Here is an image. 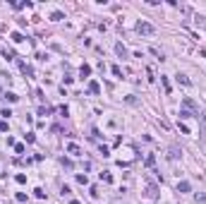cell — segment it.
I'll return each mask as SVG.
<instances>
[{"label": "cell", "instance_id": "cell-1", "mask_svg": "<svg viewBox=\"0 0 206 204\" xmlns=\"http://www.w3.org/2000/svg\"><path fill=\"white\" fill-rule=\"evenodd\" d=\"M137 31H139V34H144V36H151L156 29H153V24H149V22H139V24H137Z\"/></svg>", "mask_w": 206, "mask_h": 204}, {"label": "cell", "instance_id": "cell-2", "mask_svg": "<svg viewBox=\"0 0 206 204\" xmlns=\"http://www.w3.org/2000/svg\"><path fill=\"white\" fill-rule=\"evenodd\" d=\"M146 197H149V199H156V197H158V187H156V185H149V187H146Z\"/></svg>", "mask_w": 206, "mask_h": 204}, {"label": "cell", "instance_id": "cell-3", "mask_svg": "<svg viewBox=\"0 0 206 204\" xmlns=\"http://www.w3.org/2000/svg\"><path fill=\"white\" fill-rule=\"evenodd\" d=\"M89 91H91V94H101V84H98L96 79H91V82H89Z\"/></svg>", "mask_w": 206, "mask_h": 204}, {"label": "cell", "instance_id": "cell-4", "mask_svg": "<svg viewBox=\"0 0 206 204\" xmlns=\"http://www.w3.org/2000/svg\"><path fill=\"white\" fill-rule=\"evenodd\" d=\"M192 190V185L187 183V180H182V183H177V192H189Z\"/></svg>", "mask_w": 206, "mask_h": 204}, {"label": "cell", "instance_id": "cell-5", "mask_svg": "<svg viewBox=\"0 0 206 204\" xmlns=\"http://www.w3.org/2000/svg\"><path fill=\"white\" fill-rule=\"evenodd\" d=\"M67 151L72 154V156H79V154H82V149H79L77 144H67Z\"/></svg>", "mask_w": 206, "mask_h": 204}, {"label": "cell", "instance_id": "cell-6", "mask_svg": "<svg viewBox=\"0 0 206 204\" xmlns=\"http://www.w3.org/2000/svg\"><path fill=\"white\" fill-rule=\"evenodd\" d=\"M180 154H182V151H180L177 146H170V149H168V159H177Z\"/></svg>", "mask_w": 206, "mask_h": 204}, {"label": "cell", "instance_id": "cell-7", "mask_svg": "<svg viewBox=\"0 0 206 204\" xmlns=\"http://www.w3.org/2000/svg\"><path fill=\"white\" fill-rule=\"evenodd\" d=\"M115 51H117V55H120V58H127V48H125L122 43H117V46H115Z\"/></svg>", "mask_w": 206, "mask_h": 204}, {"label": "cell", "instance_id": "cell-8", "mask_svg": "<svg viewBox=\"0 0 206 204\" xmlns=\"http://www.w3.org/2000/svg\"><path fill=\"white\" fill-rule=\"evenodd\" d=\"M194 202L197 204H206V195L204 192H197V195H194Z\"/></svg>", "mask_w": 206, "mask_h": 204}, {"label": "cell", "instance_id": "cell-9", "mask_svg": "<svg viewBox=\"0 0 206 204\" xmlns=\"http://www.w3.org/2000/svg\"><path fill=\"white\" fill-rule=\"evenodd\" d=\"M180 118L187 120V118H194V113H192V110H180ZM197 118H199V115H197Z\"/></svg>", "mask_w": 206, "mask_h": 204}, {"label": "cell", "instance_id": "cell-10", "mask_svg": "<svg viewBox=\"0 0 206 204\" xmlns=\"http://www.w3.org/2000/svg\"><path fill=\"white\" fill-rule=\"evenodd\" d=\"M5 99H7V101H10V103L19 101V96H17V94H12V91H7V94H5Z\"/></svg>", "mask_w": 206, "mask_h": 204}, {"label": "cell", "instance_id": "cell-11", "mask_svg": "<svg viewBox=\"0 0 206 204\" xmlns=\"http://www.w3.org/2000/svg\"><path fill=\"white\" fill-rule=\"evenodd\" d=\"M79 74H82V77H89V74H91V67H89V65H82Z\"/></svg>", "mask_w": 206, "mask_h": 204}, {"label": "cell", "instance_id": "cell-12", "mask_svg": "<svg viewBox=\"0 0 206 204\" xmlns=\"http://www.w3.org/2000/svg\"><path fill=\"white\" fill-rule=\"evenodd\" d=\"M50 19H53V22H60V19H65V15H63V12H53Z\"/></svg>", "mask_w": 206, "mask_h": 204}, {"label": "cell", "instance_id": "cell-13", "mask_svg": "<svg viewBox=\"0 0 206 204\" xmlns=\"http://www.w3.org/2000/svg\"><path fill=\"white\" fill-rule=\"evenodd\" d=\"M12 41H14V43H22V41H24V36L19 34V31H14V34H12Z\"/></svg>", "mask_w": 206, "mask_h": 204}, {"label": "cell", "instance_id": "cell-14", "mask_svg": "<svg viewBox=\"0 0 206 204\" xmlns=\"http://www.w3.org/2000/svg\"><path fill=\"white\" fill-rule=\"evenodd\" d=\"M14 180H17V183H19V185H24V183H27V175H24V173H19V175H17V178H14Z\"/></svg>", "mask_w": 206, "mask_h": 204}, {"label": "cell", "instance_id": "cell-15", "mask_svg": "<svg viewBox=\"0 0 206 204\" xmlns=\"http://www.w3.org/2000/svg\"><path fill=\"white\" fill-rule=\"evenodd\" d=\"M153 163H156V156H153V154H151V156H146V166H153Z\"/></svg>", "mask_w": 206, "mask_h": 204}, {"label": "cell", "instance_id": "cell-16", "mask_svg": "<svg viewBox=\"0 0 206 204\" xmlns=\"http://www.w3.org/2000/svg\"><path fill=\"white\" fill-rule=\"evenodd\" d=\"M77 183H82V185H86V183H89V178H86V175H77Z\"/></svg>", "mask_w": 206, "mask_h": 204}, {"label": "cell", "instance_id": "cell-17", "mask_svg": "<svg viewBox=\"0 0 206 204\" xmlns=\"http://www.w3.org/2000/svg\"><path fill=\"white\" fill-rule=\"evenodd\" d=\"M110 70H113V74H115V77H122V72H120V67H117V65H113Z\"/></svg>", "mask_w": 206, "mask_h": 204}, {"label": "cell", "instance_id": "cell-18", "mask_svg": "<svg viewBox=\"0 0 206 204\" xmlns=\"http://www.w3.org/2000/svg\"><path fill=\"white\" fill-rule=\"evenodd\" d=\"M177 79H180V82H182V84H187V87H189V84H192V82H189V79H187V77H185V74H180V77H177Z\"/></svg>", "mask_w": 206, "mask_h": 204}, {"label": "cell", "instance_id": "cell-19", "mask_svg": "<svg viewBox=\"0 0 206 204\" xmlns=\"http://www.w3.org/2000/svg\"><path fill=\"white\" fill-rule=\"evenodd\" d=\"M14 151L17 154H24V144H14Z\"/></svg>", "mask_w": 206, "mask_h": 204}, {"label": "cell", "instance_id": "cell-20", "mask_svg": "<svg viewBox=\"0 0 206 204\" xmlns=\"http://www.w3.org/2000/svg\"><path fill=\"white\" fill-rule=\"evenodd\" d=\"M17 202H27V195L24 192H17Z\"/></svg>", "mask_w": 206, "mask_h": 204}, {"label": "cell", "instance_id": "cell-21", "mask_svg": "<svg viewBox=\"0 0 206 204\" xmlns=\"http://www.w3.org/2000/svg\"><path fill=\"white\" fill-rule=\"evenodd\" d=\"M101 178L105 180V183H110V180H113V175H110V173H101Z\"/></svg>", "mask_w": 206, "mask_h": 204}, {"label": "cell", "instance_id": "cell-22", "mask_svg": "<svg viewBox=\"0 0 206 204\" xmlns=\"http://www.w3.org/2000/svg\"><path fill=\"white\" fill-rule=\"evenodd\" d=\"M0 132H7V123H5V120L0 123Z\"/></svg>", "mask_w": 206, "mask_h": 204}, {"label": "cell", "instance_id": "cell-23", "mask_svg": "<svg viewBox=\"0 0 206 204\" xmlns=\"http://www.w3.org/2000/svg\"><path fill=\"white\" fill-rule=\"evenodd\" d=\"M69 204H82V202H77V199H72V202H69Z\"/></svg>", "mask_w": 206, "mask_h": 204}]
</instances>
